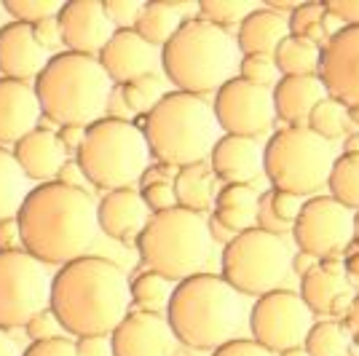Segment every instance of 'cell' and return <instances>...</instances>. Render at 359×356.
Here are the masks:
<instances>
[{"instance_id": "obj_1", "label": "cell", "mask_w": 359, "mask_h": 356, "mask_svg": "<svg viewBox=\"0 0 359 356\" xmlns=\"http://www.w3.org/2000/svg\"><path fill=\"white\" fill-rule=\"evenodd\" d=\"M22 249L43 266H67L86 257L100 233L97 204L83 188L60 179L30 188L16 214Z\"/></svg>"}, {"instance_id": "obj_2", "label": "cell", "mask_w": 359, "mask_h": 356, "mask_svg": "<svg viewBox=\"0 0 359 356\" xmlns=\"http://www.w3.org/2000/svg\"><path fill=\"white\" fill-rule=\"evenodd\" d=\"M129 306V276L107 257H78L51 276L48 308L73 338L113 335Z\"/></svg>"}, {"instance_id": "obj_3", "label": "cell", "mask_w": 359, "mask_h": 356, "mask_svg": "<svg viewBox=\"0 0 359 356\" xmlns=\"http://www.w3.org/2000/svg\"><path fill=\"white\" fill-rule=\"evenodd\" d=\"M241 297L223 276L204 271L175 284L166 322L177 343L196 351H215L239 335L247 319Z\"/></svg>"}, {"instance_id": "obj_4", "label": "cell", "mask_w": 359, "mask_h": 356, "mask_svg": "<svg viewBox=\"0 0 359 356\" xmlns=\"http://www.w3.org/2000/svg\"><path fill=\"white\" fill-rule=\"evenodd\" d=\"M32 86L41 113L57 126H91L105 118L113 94V81L100 60L73 51L54 54Z\"/></svg>"}, {"instance_id": "obj_5", "label": "cell", "mask_w": 359, "mask_h": 356, "mask_svg": "<svg viewBox=\"0 0 359 356\" xmlns=\"http://www.w3.org/2000/svg\"><path fill=\"white\" fill-rule=\"evenodd\" d=\"M137 126L145 134L150 158L169 166L201 163L220 139L212 104L188 91H166L148 116H137Z\"/></svg>"}, {"instance_id": "obj_6", "label": "cell", "mask_w": 359, "mask_h": 356, "mask_svg": "<svg viewBox=\"0 0 359 356\" xmlns=\"http://www.w3.org/2000/svg\"><path fill=\"white\" fill-rule=\"evenodd\" d=\"M166 78L188 94H212L239 70V46L228 30L201 16H185L172 41L161 48Z\"/></svg>"}, {"instance_id": "obj_7", "label": "cell", "mask_w": 359, "mask_h": 356, "mask_svg": "<svg viewBox=\"0 0 359 356\" xmlns=\"http://www.w3.org/2000/svg\"><path fill=\"white\" fill-rule=\"evenodd\" d=\"M210 220L182 207L166 209L150 217L137 238V252L148 271L161 273L169 282H182L204 273L212 257Z\"/></svg>"}, {"instance_id": "obj_8", "label": "cell", "mask_w": 359, "mask_h": 356, "mask_svg": "<svg viewBox=\"0 0 359 356\" xmlns=\"http://www.w3.org/2000/svg\"><path fill=\"white\" fill-rule=\"evenodd\" d=\"M75 161L94 188L110 193L118 188H135L150 166V150L135 121L107 116L86 126Z\"/></svg>"}, {"instance_id": "obj_9", "label": "cell", "mask_w": 359, "mask_h": 356, "mask_svg": "<svg viewBox=\"0 0 359 356\" xmlns=\"http://www.w3.org/2000/svg\"><path fill=\"white\" fill-rule=\"evenodd\" d=\"M332 163V142L311 129H279L263 148V172L271 188L300 198L327 188Z\"/></svg>"}, {"instance_id": "obj_10", "label": "cell", "mask_w": 359, "mask_h": 356, "mask_svg": "<svg viewBox=\"0 0 359 356\" xmlns=\"http://www.w3.org/2000/svg\"><path fill=\"white\" fill-rule=\"evenodd\" d=\"M292 252L282 236L266 233L260 228L241 231L223 247L220 276L239 295L260 297L282 289L290 273Z\"/></svg>"}, {"instance_id": "obj_11", "label": "cell", "mask_w": 359, "mask_h": 356, "mask_svg": "<svg viewBox=\"0 0 359 356\" xmlns=\"http://www.w3.org/2000/svg\"><path fill=\"white\" fill-rule=\"evenodd\" d=\"M51 276L46 266L25 249L0 252V327H25L48 308Z\"/></svg>"}, {"instance_id": "obj_12", "label": "cell", "mask_w": 359, "mask_h": 356, "mask_svg": "<svg viewBox=\"0 0 359 356\" xmlns=\"http://www.w3.org/2000/svg\"><path fill=\"white\" fill-rule=\"evenodd\" d=\"M314 324V313L292 289H273L255 300L250 311L252 341L269 348L271 354H282L287 348H298Z\"/></svg>"}, {"instance_id": "obj_13", "label": "cell", "mask_w": 359, "mask_h": 356, "mask_svg": "<svg viewBox=\"0 0 359 356\" xmlns=\"http://www.w3.org/2000/svg\"><path fill=\"white\" fill-rule=\"evenodd\" d=\"M292 238L300 252L314 254L316 260L338 257L354 244V212L332 196L306 198L292 225Z\"/></svg>"}, {"instance_id": "obj_14", "label": "cell", "mask_w": 359, "mask_h": 356, "mask_svg": "<svg viewBox=\"0 0 359 356\" xmlns=\"http://www.w3.org/2000/svg\"><path fill=\"white\" fill-rule=\"evenodd\" d=\"M212 110H215V121L223 129V134L252 137V139L269 134L276 121L271 89L252 86V83L241 81L239 75L215 91Z\"/></svg>"}, {"instance_id": "obj_15", "label": "cell", "mask_w": 359, "mask_h": 356, "mask_svg": "<svg viewBox=\"0 0 359 356\" xmlns=\"http://www.w3.org/2000/svg\"><path fill=\"white\" fill-rule=\"evenodd\" d=\"M316 78L348 110H359V27H341L325 41Z\"/></svg>"}, {"instance_id": "obj_16", "label": "cell", "mask_w": 359, "mask_h": 356, "mask_svg": "<svg viewBox=\"0 0 359 356\" xmlns=\"http://www.w3.org/2000/svg\"><path fill=\"white\" fill-rule=\"evenodd\" d=\"M57 22H60L62 46L73 54H83V57H100V51L116 32L113 22L105 14V6L100 0L62 3Z\"/></svg>"}, {"instance_id": "obj_17", "label": "cell", "mask_w": 359, "mask_h": 356, "mask_svg": "<svg viewBox=\"0 0 359 356\" xmlns=\"http://www.w3.org/2000/svg\"><path fill=\"white\" fill-rule=\"evenodd\" d=\"M113 356H175L177 338L166 313L129 311L110 335Z\"/></svg>"}, {"instance_id": "obj_18", "label": "cell", "mask_w": 359, "mask_h": 356, "mask_svg": "<svg viewBox=\"0 0 359 356\" xmlns=\"http://www.w3.org/2000/svg\"><path fill=\"white\" fill-rule=\"evenodd\" d=\"M48 51L38 43L32 25L8 22L0 27V78L11 81H35L48 64Z\"/></svg>"}, {"instance_id": "obj_19", "label": "cell", "mask_w": 359, "mask_h": 356, "mask_svg": "<svg viewBox=\"0 0 359 356\" xmlns=\"http://www.w3.org/2000/svg\"><path fill=\"white\" fill-rule=\"evenodd\" d=\"M153 212L142 201L137 188H118L102 196L97 204V223L105 236L123 241V244H137L140 233L150 223Z\"/></svg>"}, {"instance_id": "obj_20", "label": "cell", "mask_w": 359, "mask_h": 356, "mask_svg": "<svg viewBox=\"0 0 359 356\" xmlns=\"http://www.w3.org/2000/svg\"><path fill=\"white\" fill-rule=\"evenodd\" d=\"M210 169L223 185H252L263 172V148L252 137L220 134L210 153Z\"/></svg>"}, {"instance_id": "obj_21", "label": "cell", "mask_w": 359, "mask_h": 356, "mask_svg": "<svg viewBox=\"0 0 359 356\" xmlns=\"http://www.w3.org/2000/svg\"><path fill=\"white\" fill-rule=\"evenodd\" d=\"M100 64L113 83H129L140 75L156 73V48L145 43L135 30H116L107 46L100 51Z\"/></svg>"}, {"instance_id": "obj_22", "label": "cell", "mask_w": 359, "mask_h": 356, "mask_svg": "<svg viewBox=\"0 0 359 356\" xmlns=\"http://www.w3.org/2000/svg\"><path fill=\"white\" fill-rule=\"evenodd\" d=\"M41 102L32 83L0 78V145H16L38 129Z\"/></svg>"}, {"instance_id": "obj_23", "label": "cell", "mask_w": 359, "mask_h": 356, "mask_svg": "<svg viewBox=\"0 0 359 356\" xmlns=\"http://www.w3.org/2000/svg\"><path fill=\"white\" fill-rule=\"evenodd\" d=\"M14 158L27 179H35L38 185L54 182L60 177L62 166L67 163V150L60 142L54 129H35L27 137H22L14 145Z\"/></svg>"}, {"instance_id": "obj_24", "label": "cell", "mask_w": 359, "mask_h": 356, "mask_svg": "<svg viewBox=\"0 0 359 356\" xmlns=\"http://www.w3.org/2000/svg\"><path fill=\"white\" fill-rule=\"evenodd\" d=\"M271 94H273L276 118L285 121L287 126H295V129H309L311 110L327 97V91L316 75L279 78Z\"/></svg>"}, {"instance_id": "obj_25", "label": "cell", "mask_w": 359, "mask_h": 356, "mask_svg": "<svg viewBox=\"0 0 359 356\" xmlns=\"http://www.w3.org/2000/svg\"><path fill=\"white\" fill-rule=\"evenodd\" d=\"M348 292H354V289L346 282L344 257H327V260H319V266L300 279L298 295L311 313H327L330 316L335 300L348 295Z\"/></svg>"}, {"instance_id": "obj_26", "label": "cell", "mask_w": 359, "mask_h": 356, "mask_svg": "<svg viewBox=\"0 0 359 356\" xmlns=\"http://www.w3.org/2000/svg\"><path fill=\"white\" fill-rule=\"evenodd\" d=\"M290 35L287 27V19L279 14L269 11L266 6L263 8H255L250 16H244V22L239 25L236 32V46H239V54H271L276 51V46L285 41Z\"/></svg>"}, {"instance_id": "obj_27", "label": "cell", "mask_w": 359, "mask_h": 356, "mask_svg": "<svg viewBox=\"0 0 359 356\" xmlns=\"http://www.w3.org/2000/svg\"><path fill=\"white\" fill-rule=\"evenodd\" d=\"M257 201L260 193L252 185H223L215 196L212 207V220L223 225L228 233H241L250 231L257 223Z\"/></svg>"}, {"instance_id": "obj_28", "label": "cell", "mask_w": 359, "mask_h": 356, "mask_svg": "<svg viewBox=\"0 0 359 356\" xmlns=\"http://www.w3.org/2000/svg\"><path fill=\"white\" fill-rule=\"evenodd\" d=\"M182 22H185V3L153 0V3H142V11L135 22V32L153 48L156 46L164 48L172 41V35L180 30Z\"/></svg>"}, {"instance_id": "obj_29", "label": "cell", "mask_w": 359, "mask_h": 356, "mask_svg": "<svg viewBox=\"0 0 359 356\" xmlns=\"http://www.w3.org/2000/svg\"><path fill=\"white\" fill-rule=\"evenodd\" d=\"M215 174L207 163H188L180 166L177 177H175V198L177 207L204 214L215 207Z\"/></svg>"}, {"instance_id": "obj_30", "label": "cell", "mask_w": 359, "mask_h": 356, "mask_svg": "<svg viewBox=\"0 0 359 356\" xmlns=\"http://www.w3.org/2000/svg\"><path fill=\"white\" fill-rule=\"evenodd\" d=\"M300 209H303V198L300 196L282 193V191H273L271 188L266 193H260L255 228L285 238L287 233H292V225L298 220Z\"/></svg>"}, {"instance_id": "obj_31", "label": "cell", "mask_w": 359, "mask_h": 356, "mask_svg": "<svg viewBox=\"0 0 359 356\" xmlns=\"http://www.w3.org/2000/svg\"><path fill=\"white\" fill-rule=\"evenodd\" d=\"M175 177H177V166H169V163H161V161L150 163L148 169L142 172V177L137 182V191H140L142 201L148 204V209L153 214L177 207Z\"/></svg>"}, {"instance_id": "obj_32", "label": "cell", "mask_w": 359, "mask_h": 356, "mask_svg": "<svg viewBox=\"0 0 359 356\" xmlns=\"http://www.w3.org/2000/svg\"><path fill=\"white\" fill-rule=\"evenodd\" d=\"M319 54L322 46L303 41L295 35H287L273 51V62L282 78H298V75H316L319 70Z\"/></svg>"}, {"instance_id": "obj_33", "label": "cell", "mask_w": 359, "mask_h": 356, "mask_svg": "<svg viewBox=\"0 0 359 356\" xmlns=\"http://www.w3.org/2000/svg\"><path fill=\"white\" fill-rule=\"evenodd\" d=\"M30 193L27 177L19 169L14 153L0 145V223L14 220Z\"/></svg>"}, {"instance_id": "obj_34", "label": "cell", "mask_w": 359, "mask_h": 356, "mask_svg": "<svg viewBox=\"0 0 359 356\" xmlns=\"http://www.w3.org/2000/svg\"><path fill=\"white\" fill-rule=\"evenodd\" d=\"M351 335L338 319H327V322H314L309 335H306V354L309 356H351Z\"/></svg>"}, {"instance_id": "obj_35", "label": "cell", "mask_w": 359, "mask_h": 356, "mask_svg": "<svg viewBox=\"0 0 359 356\" xmlns=\"http://www.w3.org/2000/svg\"><path fill=\"white\" fill-rule=\"evenodd\" d=\"M172 289L175 287H172L169 279H164L156 271H148V268L137 271L135 276L129 279V295H132V303H137V311H166Z\"/></svg>"}, {"instance_id": "obj_36", "label": "cell", "mask_w": 359, "mask_h": 356, "mask_svg": "<svg viewBox=\"0 0 359 356\" xmlns=\"http://www.w3.org/2000/svg\"><path fill=\"white\" fill-rule=\"evenodd\" d=\"M116 94H118L121 104L126 110H132L137 116H148L150 110L161 102V97H164V81H161L158 73L140 75L135 81L118 86Z\"/></svg>"}, {"instance_id": "obj_37", "label": "cell", "mask_w": 359, "mask_h": 356, "mask_svg": "<svg viewBox=\"0 0 359 356\" xmlns=\"http://www.w3.org/2000/svg\"><path fill=\"white\" fill-rule=\"evenodd\" d=\"M309 129L314 134H319L322 139H327V142L341 139V137H346V134L351 132V113H348V107L341 104L338 100L325 97V100L311 110Z\"/></svg>"}, {"instance_id": "obj_38", "label": "cell", "mask_w": 359, "mask_h": 356, "mask_svg": "<svg viewBox=\"0 0 359 356\" xmlns=\"http://www.w3.org/2000/svg\"><path fill=\"white\" fill-rule=\"evenodd\" d=\"M330 196L351 212L359 209V156H338L327 179Z\"/></svg>"}, {"instance_id": "obj_39", "label": "cell", "mask_w": 359, "mask_h": 356, "mask_svg": "<svg viewBox=\"0 0 359 356\" xmlns=\"http://www.w3.org/2000/svg\"><path fill=\"white\" fill-rule=\"evenodd\" d=\"M325 16H327L325 3H298L295 11L287 16L290 35L311 41V43H322L325 35H327L325 32Z\"/></svg>"}, {"instance_id": "obj_40", "label": "cell", "mask_w": 359, "mask_h": 356, "mask_svg": "<svg viewBox=\"0 0 359 356\" xmlns=\"http://www.w3.org/2000/svg\"><path fill=\"white\" fill-rule=\"evenodd\" d=\"M252 11L255 6L250 0H201L198 3V16L223 30L239 27L244 16H250Z\"/></svg>"}, {"instance_id": "obj_41", "label": "cell", "mask_w": 359, "mask_h": 356, "mask_svg": "<svg viewBox=\"0 0 359 356\" xmlns=\"http://www.w3.org/2000/svg\"><path fill=\"white\" fill-rule=\"evenodd\" d=\"M3 11L11 16L14 22H25V25H38L43 19L60 16L62 3L60 0H6Z\"/></svg>"}, {"instance_id": "obj_42", "label": "cell", "mask_w": 359, "mask_h": 356, "mask_svg": "<svg viewBox=\"0 0 359 356\" xmlns=\"http://www.w3.org/2000/svg\"><path fill=\"white\" fill-rule=\"evenodd\" d=\"M239 78L252 86L271 89L279 81V70L271 54H244L239 60Z\"/></svg>"}, {"instance_id": "obj_43", "label": "cell", "mask_w": 359, "mask_h": 356, "mask_svg": "<svg viewBox=\"0 0 359 356\" xmlns=\"http://www.w3.org/2000/svg\"><path fill=\"white\" fill-rule=\"evenodd\" d=\"M105 14L113 22L116 30H135V22L140 11H142V3L140 0H105Z\"/></svg>"}, {"instance_id": "obj_44", "label": "cell", "mask_w": 359, "mask_h": 356, "mask_svg": "<svg viewBox=\"0 0 359 356\" xmlns=\"http://www.w3.org/2000/svg\"><path fill=\"white\" fill-rule=\"evenodd\" d=\"M22 356H78L75 354V341L67 335H57V338H46V341L30 343Z\"/></svg>"}, {"instance_id": "obj_45", "label": "cell", "mask_w": 359, "mask_h": 356, "mask_svg": "<svg viewBox=\"0 0 359 356\" xmlns=\"http://www.w3.org/2000/svg\"><path fill=\"white\" fill-rule=\"evenodd\" d=\"M57 329H62V327H60V322H57V316L51 313V308L35 313L30 322L25 324V332H27V338H30L32 343L46 341V338H57V335H60Z\"/></svg>"}, {"instance_id": "obj_46", "label": "cell", "mask_w": 359, "mask_h": 356, "mask_svg": "<svg viewBox=\"0 0 359 356\" xmlns=\"http://www.w3.org/2000/svg\"><path fill=\"white\" fill-rule=\"evenodd\" d=\"M212 356H276V354H271L269 348H263L252 338H236V341L223 343L220 348H215Z\"/></svg>"}, {"instance_id": "obj_47", "label": "cell", "mask_w": 359, "mask_h": 356, "mask_svg": "<svg viewBox=\"0 0 359 356\" xmlns=\"http://www.w3.org/2000/svg\"><path fill=\"white\" fill-rule=\"evenodd\" d=\"M75 354L78 356H113L110 335H86V338H75Z\"/></svg>"}, {"instance_id": "obj_48", "label": "cell", "mask_w": 359, "mask_h": 356, "mask_svg": "<svg viewBox=\"0 0 359 356\" xmlns=\"http://www.w3.org/2000/svg\"><path fill=\"white\" fill-rule=\"evenodd\" d=\"M325 6L344 27H359V0H330Z\"/></svg>"}, {"instance_id": "obj_49", "label": "cell", "mask_w": 359, "mask_h": 356, "mask_svg": "<svg viewBox=\"0 0 359 356\" xmlns=\"http://www.w3.org/2000/svg\"><path fill=\"white\" fill-rule=\"evenodd\" d=\"M32 32H35L38 43L43 46L46 51H48V48H54V46H62V32H60V22H57V16H51V19H43V22L32 25Z\"/></svg>"}, {"instance_id": "obj_50", "label": "cell", "mask_w": 359, "mask_h": 356, "mask_svg": "<svg viewBox=\"0 0 359 356\" xmlns=\"http://www.w3.org/2000/svg\"><path fill=\"white\" fill-rule=\"evenodd\" d=\"M6 249H22V233H19L16 217L0 223V252H6Z\"/></svg>"}, {"instance_id": "obj_51", "label": "cell", "mask_w": 359, "mask_h": 356, "mask_svg": "<svg viewBox=\"0 0 359 356\" xmlns=\"http://www.w3.org/2000/svg\"><path fill=\"white\" fill-rule=\"evenodd\" d=\"M57 137H60V142L65 145V150L70 153H78L81 145H83V137H86V126H60L57 129Z\"/></svg>"}, {"instance_id": "obj_52", "label": "cell", "mask_w": 359, "mask_h": 356, "mask_svg": "<svg viewBox=\"0 0 359 356\" xmlns=\"http://www.w3.org/2000/svg\"><path fill=\"white\" fill-rule=\"evenodd\" d=\"M316 266H319V260H316L314 254H306V252H300V249L292 254V260H290V271H295L300 279H303L306 273H311Z\"/></svg>"}, {"instance_id": "obj_53", "label": "cell", "mask_w": 359, "mask_h": 356, "mask_svg": "<svg viewBox=\"0 0 359 356\" xmlns=\"http://www.w3.org/2000/svg\"><path fill=\"white\" fill-rule=\"evenodd\" d=\"M344 327L348 329V335H351V341L359 345V292L354 295V303H351V308L348 313L344 316Z\"/></svg>"}, {"instance_id": "obj_54", "label": "cell", "mask_w": 359, "mask_h": 356, "mask_svg": "<svg viewBox=\"0 0 359 356\" xmlns=\"http://www.w3.org/2000/svg\"><path fill=\"white\" fill-rule=\"evenodd\" d=\"M60 182H65V185H75V188H83L81 185V179H86L83 177V172H81V166H78V161H67L65 166H62V172H60Z\"/></svg>"}, {"instance_id": "obj_55", "label": "cell", "mask_w": 359, "mask_h": 356, "mask_svg": "<svg viewBox=\"0 0 359 356\" xmlns=\"http://www.w3.org/2000/svg\"><path fill=\"white\" fill-rule=\"evenodd\" d=\"M344 273H346V282L359 287V249H351L344 257Z\"/></svg>"}, {"instance_id": "obj_56", "label": "cell", "mask_w": 359, "mask_h": 356, "mask_svg": "<svg viewBox=\"0 0 359 356\" xmlns=\"http://www.w3.org/2000/svg\"><path fill=\"white\" fill-rule=\"evenodd\" d=\"M0 356H22L19 348H16L14 338H11L8 329H3V327H0Z\"/></svg>"}, {"instance_id": "obj_57", "label": "cell", "mask_w": 359, "mask_h": 356, "mask_svg": "<svg viewBox=\"0 0 359 356\" xmlns=\"http://www.w3.org/2000/svg\"><path fill=\"white\" fill-rule=\"evenodd\" d=\"M210 233H212V241L217 238V241H225V244L233 238V233H228V231H225V228L217 223V220H210Z\"/></svg>"}, {"instance_id": "obj_58", "label": "cell", "mask_w": 359, "mask_h": 356, "mask_svg": "<svg viewBox=\"0 0 359 356\" xmlns=\"http://www.w3.org/2000/svg\"><path fill=\"white\" fill-rule=\"evenodd\" d=\"M344 156H359V132H351V137H346Z\"/></svg>"}, {"instance_id": "obj_59", "label": "cell", "mask_w": 359, "mask_h": 356, "mask_svg": "<svg viewBox=\"0 0 359 356\" xmlns=\"http://www.w3.org/2000/svg\"><path fill=\"white\" fill-rule=\"evenodd\" d=\"M276 356H309V354H306L303 345H298V348H287V351H282V354H276Z\"/></svg>"}, {"instance_id": "obj_60", "label": "cell", "mask_w": 359, "mask_h": 356, "mask_svg": "<svg viewBox=\"0 0 359 356\" xmlns=\"http://www.w3.org/2000/svg\"><path fill=\"white\" fill-rule=\"evenodd\" d=\"M354 244H357L359 249V209L354 212Z\"/></svg>"}, {"instance_id": "obj_61", "label": "cell", "mask_w": 359, "mask_h": 356, "mask_svg": "<svg viewBox=\"0 0 359 356\" xmlns=\"http://www.w3.org/2000/svg\"><path fill=\"white\" fill-rule=\"evenodd\" d=\"M3 14H6V11H3V3H0V19H3Z\"/></svg>"}]
</instances>
